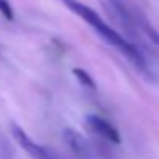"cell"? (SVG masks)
<instances>
[{
    "mask_svg": "<svg viewBox=\"0 0 159 159\" xmlns=\"http://www.w3.org/2000/svg\"><path fill=\"white\" fill-rule=\"evenodd\" d=\"M61 2L72 11L75 13L76 16H80L86 24H89L108 44H111L112 47H116L119 52H122L137 69L140 70H147V61L143 58V55L140 53V50L133 44L129 42L126 38H123L120 33H117L111 25H108L92 8L86 7L84 3L78 2V0H61Z\"/></svg>",
    "mask_w": 159,
    "mask_h": 159,
    "instance_id": "6da1fadb",
    "label": "cell"
},
{
    "mask_svg": "<svg viewBox=\"0 0 159 159\" xmlns=\"http://www.w3.org/2000/svg\"><path fill=\"white\" fill-rule=\"evenodd\" d=\"M103 11L111 17L114 24H117L128 36L137 34V19L128 11V8L120 2V0H98Z\"/></svg>",
    "mask_w": 159,
    "mask_h": 159,
    "instance_id": "7a4b0ae2",
    "label": "cell"
},
{
    "mask_svg": "<svg viewBox=\"0 0 159 159\" xmlns=\"http://www.w3.org/2000/svg\"><path fill=\"white\" fill-rule=\"evenodd\" d=\"M11 134L16 139V142L19 143V147L24 148V151L27 154H30L33 159H56L50 150L36 143L17 123H11Z\"/></svg>",
    "mask_w": 159,
    "mask_h": 159,
    "instance_id": "3957f363",
    "label": "cell"
},
{
    "mask_svg": "<svg viewBox=\"0 0 159 159\" xmlns=\"http://www.w3.org/2000/svg\"><path fill=\"white\" fill-rule=\"evenodd\" d=\"M62 140L67 145V148L80 159H91L92 151H91V145L86 140V137L78 133L73 128H66L62 131Z\"/></svg>",
    "mask_w": 159,
    "mask_h": 159,
    "instance_id": "277c9868",
    "label": "cell"
},
{
    "mask_svg": "<svg viewBox=\"0 0 159 159\" xmlns=\"http://www.w3.org/2000/svg\"><path fill=\"white\" fill-rule=\"evenodd\" d=\"M86 125H88V128H89L95 136H100V137H103V139L108 140V142H112V143H120V142H122L120 133H119L108 120H105L103 117L89 114V116L86 117Z\"/></svg>",
    "mask_w": 159,
    "mask_h": 159,
    "instance_id": "5b68a950",
    "label": "cell"
},
{
    "mask_svg": "<svg viewBox=\"0 0 159 159\" xmlns=\"http://www.w3.org/2000/svg\"><path fill=\"white\" fill-rule=\"evenodd\" d=\"M72 73H73V76L78 80V83L81 84V86H84V88H88V89H95V81H94V78L84 70V69H80V67H75L73 70H72Z\"/></svg>",
    "mask_w": 159,
    "mask_h": 159,
    "instance_id": "8992f818",
    "label": "cell"
},
{
    "mask_svg": "<svg viewBox=\"0 0 159 159\" xmlns=\"http://www.w3.org/2000/svg\"><path fill=\"white\" fill-rule=\"evenodd\" d=\"M137 25H139V28L145 33V36H147L154 45L159 47V33H157V31H156V30H154V28L145 20V19H139V20H137Z\"/></svg>",
    "mask_w": 159,
    "mask_h": 159,
    "instance_id": "52a82bcc",
    "label": "cell"
},
{
    "mask_svg": "<svg viewBox=\"0 0 159 159\" xmlns=\"http://www.w3.org/2000/svg\"><path fill=\"white\" fill-rule=\"evenodd\" d=\"M0 157L2 159H11L13 157V147L10 142L0 134Z\"/></svg>",
    "mask_w": 159,
    "mask_h": 159,
    "instance_id": "ba28073f",
    "label": "cell"
},
{
    "mask_svg": "<svg viewBox=\"0 0 159 159\" xmlns=\"http://www.w3.org/2000/svg\"><path fill=\"white\" fill-rule=\"evenodd\" d=\"M0 14H2L5 19H8V20L14 19V13H13L11 5L8 3V0H0Z\"/></svg>",
    "mask_w": 159,
    "mask_h": 159,
    "instance_id": "9c48e42d",
    "label": "cell"
}]
</instances>
